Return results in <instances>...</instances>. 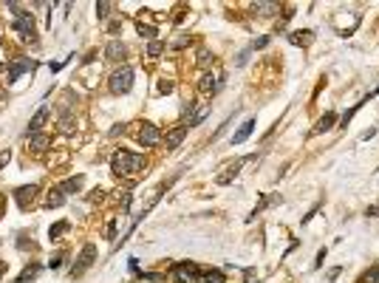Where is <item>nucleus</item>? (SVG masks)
<instances>
[{"instance_id": "obj_28", "label": "nucleus", "mask_w": 379, "mask_h": 283, "mask_svg": "<svg viewBox=\"0 0 379 283\" xmlns=\"http://www.w3.org/2000/svg\"><path fill=\"white\" fill-rule=\"evenodd\" d=\"M9 159H12V150H3V153H0V170L9 165Z\"/></svg>"}, {"instance_id": "obj_9", "label": "nucleus", "mask_w": 379, "mask_h": 283, "mask_svg": "<svg viewBox=\"0 0 379 283\" xmlns=\"http://www.w3.org/2000/svg\"><path fill=\"white\" fill-rule=\"evenodd\" d=\"M37 193H40L37 184H26V187H17V190H15V199H17V204L26 210V207H29V199H34Z\"/></svg>"}, {"instance_id": "obj_18", "label": "nucleus", "mask_w": 379, "mask_h": 283, "mask_svg": "<svg viewBox=\"0 0 379 283\" xmlns=\"http://www.w3.org/2000/svg\"><path fill=\"white\" fill-rule=\"evenodd\" d=\"M334 122H337V117H334V114H326V117L320 119V122H317V128H314V133H326V131H329L331 125H334Z\"/></svg>"}, {"instance_id": "obj_31", "label": "nucleus", "mask_w": 379, "mask_h": 283, "mask_svg": "<svg viewBox=\"0 0 379 283\" xmlns=\"http://www.w3.org/2000/svg\"><path fill=\"white\" fill-rule=\"evenodd\" d=\"M105 199V190H94V193H91V201H102Z\"/></svg>"}, {"instance_id": "obj_22", "label": "nucleus", "mask_w": 379, "mask_h": 283, "mask_svg": "<svg viewBox=\"0 0 379 283\" xmlns=\"http://www.w3.org/2000/svg\"><path fill=\"white\" fill-rule=\"evenodd\" d=\"M255 12H258V15H275V12H278V6H275V3H258V6H255Z\"/></svg>"}, {"instance_id": "obj_16", "label": "nucleus", "mask_w": 379, "mask_h": 283, "mask_svg": "<svg viewBox=\"0 0 379 283\" xmlns=\"http://www.w3.org/2000/svg\"><path fill=\"white\" fill-rule=\"evenodd\" d=\"M68 230H71V224H68V221H60V224H54V227L49 230V238H51V241H57V238L66 235Z\"/></svg>"}, {"instance_id": "obj_34", "label": "nucleus", "mask_w": 379, "mask_h": 283, "mask_svg": "<svg viewBox=\"0 0 379 283\" xmlns=\"http://www.w3.org/2000/svg\"><path fill=\"white\" fill-rule=\"evenodd\" d=\"M3 275H6V264H3V261H0V278H3Z\"/></svg>"}, {"instance_id": "obj_20", "label": "nucleus", "mask_w": 379, "mask_h": 283, "mask_svg": "<svg viewBox=\"0 0 379 283\" xmlns=\"http://www.w3.org/2000/svg\"><path fill=\"white\" fill-rule=\"evenodd\" d=\"M165 51V40H150L148 43V57H159Z\"/></svg>"}, {"instance_id": "obj_4", "label": "nucleus", "mask_w": 379, "mask_h": 283, "mask_svg": "<svg viewBox=\"0 0 379 283\" xmlns=\"http://www.w3.org/2000/svg\"><path fill=\"white\" fill-rule=\"evenodd\" d=\"M176 278L181 283H201L204 281V275H201V269L196 264H179L176 266Z\"/></svg>"}, {"instance_id": "obj_15", "label": "nucleus", "mask_w": 379, "mask_h": 283, "mask_svg": "<svg viewBox=\"0 0 379 283\" xmlns=\"http://www.w3.org/2000/svg\"><path fill=\"white\" fill-rule=\"evenodd\" d=\"M215 88H218V85H215V77L213 74H204L201 83H198V91H201V94H213Z\"/></svg>"}, {"instance_id": "obj_6", "label": "nucleus", "mask_w": 379, "mask_h": 283, "mask_svg": "<svg viewBox=\"0 0 379 283\" xmlns=\"http://www.w3.org/2000/svg\"><path fill=\"white\" fill-rule=\"evenodd\" d=\"M26 71H34V63H32V60H26V57L15 60V63H12V68H9V77H6V83L15 85L17 80H20V77L26 74Z\"/></svg>"}, {"instance_id": "obj_12", "label": "nucleus", "mask_w": 379, "mask_h": 283, "mask_svg": "<svg viewBox=\"0 0 379 283\" xmlns=\"http://www.w3.org/2000/svg\"><path fill=\"white\" fill-rule=\"evenodd\" d=\"M49 145H51V139H49V136H43V133H37V136H32V139H29V148H32V153H46V150H49Z\"/></svg>"}, {"instance_id": "obj_26", "label": "nucleus", "mask_w": 379, "mask_h": 283, "mask_svg": "<svg viewBox=\"0 0 379 283\" xmlns=\"http://www.w3.org/2000/svg\"><path fill=\"white\" fill-rule=\"evenodd\" d=\"M63 258H66V255H63V252H57V255H51L49 266H51V269H60V264H63Z\"/></svg>"}, {"instance_id": "obj_33", "label": "nucleus", "mask_w": 379, "mask_h": 283, "mask_svg": "<svg viewBox=\"0 0 379 283\" xmlns=\"http://www.w3.org/2000/svg\"><path fill=\"white\" fill-rule=\"evenodd\" d=\"M187 40H190V37H179V40H176V49H184V46H187Z\"/></svg>"}, {"instance_id": "obj_29", "label": "nucleus", "mask_w": 379, "mask_h": 283, "mask_svg": "<svg viewBox=\"0 0 379 283\" xmlns=\"http://www.w3.org/2000/svg\"><path fill=\"white\" fill-rule=\"evenodd\" d=\"M266 43H269V37H258V40L252 43V49H266Z\"/></svg>"}, {"instance_id": "obj_3", "label": "nucleus", "mask_w": 379, "mask_h": 283, "mask_svg": "<svg viewBox=\"0 0 379 283\" xmlns=\"http://www.w3.org/2000/svg\"><path fill=\"white\" fill-rule=\"evenodd\" d=\"M94 258H97V247H94V244H85L82 252H80V258L74 261L71 278H80V275H85V272H88V266L94 264Z\"/></svg>"}, {"instance_id": "obj_5", "label": "nucleus", "mask_w": 379, "mask_h": 283, "mask_svg": "<svg viewBox=\"0 0 379 283\" xmlns=\"http://www.w3.org/2000/svg\"><path fill=\"white\" fill-rule=\"evenodd\" d=\"M139 142H142L145 148H156V145L162 142V133H159V128H156V125H150V122H145V125L139 128Z\"/></svg>"}, {"instance_id": "obj_7", "label": "nucleus", "mask_w": 379, "mask_h": 283, "mask_svg": "<svg viewBox=\"0 0 379 283\" xmlns=\"http://www.w3.org/2000/svg\"><path fill=\"white\" fill-rule=\"evenodd\" d=\"M49 117H51L49 105H40V108H37V114L32 117V122H29V139H32V136H37L40 131H43V125L49 122Z\"/></svg>"}, {"instance_id": "obj_32", "label": "nucleus", "mask_w": 379, "mask_h": 283, "mask_svg": "<svg viewBox=\"0 0 379 283\" xmlns=\"http://www.w3.org/2000/svg\"><path fill=\"white\" fill-rule=\"evenodd\" d=\"M170 91H173V85H170V83H162V85H159V94H170Z\"/></svg>"}, {"instance_id": "obj_27", "label": "nucleus", "mask_w": 379, "mask_h": 283, "mask_svg": "<svg viewBox=\"0 0 379 283\" xmlns=\"http://www.w3.org/2000/svg\"><path fill=\"white\" fill-rule=\"evenodd\" d=\"M111 9H114L111 3H99V6H97V15H102V20H105V15H111Z\"/></svg>"}, {"instance_id": "obj_21", "label": "nucleus", "mask_w": 379, "mask_h": 283, "mask_svg": "<svg viewBox=\"0 0 379 283\" xmlns=\"http://www.w3.org/2000/svg\"><path fill=\"white\" fill-rule=\"evenodd\" d=\"M136 32L142 34V37H148V40H159V37H156V29H153V26H145V23H136Z\"/></svg>"}, {"instance_id": "obj_19", "label": "nucleus", "mask_w": 379, "mask_h": 283, "mask_svg": "<svg viewBox=\"0 0 379 283\" xmlns=\"http://www.w3.org/2000/svg\"><path fill=\"white\" fill-rule=\"evenodd\" d=\"M312 37H314L312 32H295V34H292V43H295V46H309Z\"/></svg>"}, {"instance_id": "obj_10", "label": "nucleus", "mask_w": 379, "mask_h": 283, "mask_svg": "<svg viewBox=\"0 0 379 283\" xmlns=\"http://www.w3.org/2000/svg\"><path fill=\"white\" fill-rule=\"evenodd\" d=\"M184 136H187V125H179V128H173V131L165 136L167 150H176V148H179V145L184 142Z\"/></svg>"}, {"instance_id": "obj_11", "label": "nucleus", "mask_w": 379, "mask_h": 283, "mask_svg": "<svg viewBox=\"0 0 379 283\" xmlns=\"http://www.w3.org/2000/svg\"><path fill=\"white\" fill-rule=\"evenodd\" d=\"M252 131H255V119H247V122L238 128V133L232 136V145H241V142H247L249 136H252Z\"/></svg>"}, {"instance_id": "obj_2", "label": "nucleus", "mask_w": 379, "mask_h": 283, "mask_svg": "<svg viewBox=\"0 0 379 283\" xmlns=\"http://www.w3.org/2000/svg\"><path fill=\"white\" fill-rule=\"evenodd\" d=\"M108 85H111V91L114 94H128L133 85V68L131 66H122L116 68L114 74H111V80H108Z\"/></svg>"}, {"instance_id": "obj_14", "label": "nucleus", "mask_w": 379, "mask_h": 283, "mask_svg": "<svg viewBox=\"0 0 379 283\" xmlns=\"http://www.w3.org/2000/svg\"><path fill=\"white\" fill-rule=\"evenodd\" d=\"M60 190H63V193H80V190H82V179H80V176H74V179H68V182H63L60 184Z\"/></svg>"}, {"instance_id": "obj_30", "label": "nucleus", "mask_w": 379, "mask_h": 283, "mask_svg": "<svg viewBox=\"0 0 379 283\" xmlns=\"http://www.w3.org/2000/svg\"><path fill=\"white\" fill-rule=\"evenodd\" d=\"M114 235H116V221H111L108 230H105V238H114Z\"/></svg>"}, {"instance_id": "obj_25", "label": "nucleus", "mask_w": 379, "mask_h": 283, "mask_svg": "<svg viewBox=\"0 0 379 283\" xmlns=\"http://www.w3.org/2000/svg\"><path fill=\"white\" fill-rule=\"evenodd\" d=\"M204 281L207 283H224V272H207Z\"/></svg>"}, {"instance_id": "obj_23", "label": "nucleus", "mask_w": 379, "mask_h": 283, "mask_svg": "<svg viewBox=\"0 0 379 283\" xmlns=\"http://www.w3.org/2000/svg\"><path fill=\"white\" fill-rule=\"evenodd\" d=\"M74 128H77V125H74V119L63 117V122H60V131H63V133H74Z\"/></svg>"}, {"instance_id": "obj_8", "label": "nucleus", "mask_w": 379, "mask_h": 283, "mask_svg": "<svg viewBox=\"0 0 379 283\" xmlns=\"http://www.w3.org/2000/svg\"><path fill=\"white\" fill-rule=\"evenodd\" d=\"M125 54H128L125 43H122V40H111V43H108V49H105V60H108V63H122V60H125Z\"/></svg>"}, {"instance_id": "obj_17", "label": "nucleus", "mask_w": 379, "mask_h": 283, "mask_svg": "<svg viewBox=\"0 0 379 283\" xmlns=\"http://www.w3.org/2000/svg\"><path fill=\"white\" fill-rule=\"evenodd\" d=\"M37 275H40V266H37V264H32V266H29V269H23V272H20V275H17V283L34 281V278H37Z\"/></svg>"}, {"instance_id": "obj_1", "label": "nucleus", "mask_w": 379, "mask_h": 283, "mask_svg": "<svg viewBox=\"0 0 379 283\" xmlns=\"http://www.w3.org/2000/svg\"><path fill=\"white\" fill-rule=\"evenodd\" d=\"M145 167V156L142 153H131V150H116L114 159H111V170H114V176H133V173H139Z\"/></svg>"}, {"instance_id": "obj_13", "label": "nucleus", "mask_w": 379, "mask_h": 283, "mask_svg": "<svg viewBox=\"0 0 379 283\" xmlns=\"http://www.w3.org/2000/svg\"><path fill=\"white\" fill-rule=\"evenodd\" d=\"M63 204H66V193H63L60 187H54V190L49 193V201H46V207H51V210H54V207H63Z\"/></svg>"}, {"instance_id": "obj_24", "label": "nucleus", "mask_w": 379, "mask_h": 283, "mask_svg": "<svg viewBox=\"0 0 379 283\" xmlns=\"http://www.w3.org/2000/svg\"><path fill=\"white\" fill-rule=\"evenodd\" d=\"M210 60H213V54L207 49H198V66H210Z\"/></svg>"}]
</instances>
